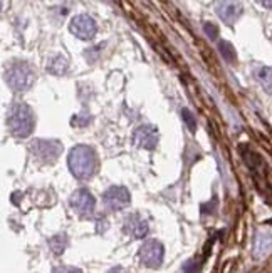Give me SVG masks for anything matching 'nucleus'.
Listing matches in <instances>:
<instances>
[{
    "label": "nucleus",
    "instance_id": "25",
    "mask_svg": "<svg viewBox=\"0 0 272 273\" xmlns=\"http://www.w3.org/2000/svg\"><path fill=\"white\" fill-rule=\"evenodd\" d=\"M262 6H264V7H272V2H262Z\"/></svg>",
    "mask_w": 272,
    "mask_h": 273
},
{
    "label": "nucleus",
    "instance_id": "8",
    "mask_svg": "<svg viewBox=\"0 0 272 273\" xmlns=\"http://www.w3.org/2000/svg\"><path fill=\"white\" fill-rule=\"evenodd\" d=\"M133 142L136 148H143V150L153 151L158 146V129L151 124H143L138 126L133 132Z\"/></svg>",
    "mask_w": 272,
    "mask_h": 273
},
{
    "label": "nucleus",
    "instance_id": "6",
    "mask_svg": "<svg viewBox=\"0 0 272 273\" xmlns=\"http://www.w3.org/2000/svg\"><path fill=\"white\" fill-rule=\"evenodd\" d=\"M131 201L130 191L125 186H111L104 191L103 194V203L104 206L111 212H119V210H125Z\"/></svg>",
    "mask_w": 272,
    "mask_h": 273
},
{
    "label": "nucleus",
    "instance_id": "16",
    "mask_svg": "<svg viewBox=\"0 0 272 273\" xmlns=\"http://www.w3.org/2000/svg\"><path fill=\"white\" fill-rule=\"evenodd\" d=\"M66 246H68V236L66 234H56L49 240V248L54 255H63Z\"/></svg>",
    "mask_w": 272,
    "mask_h": 273
},
{
    "label": "nucleus",
    "instance_id": "10",
    "mask_svg": "<svg viewBox=\"0 0 272 273\" xmlns=\"http://www.w3.org/2000/svg\"><path fill=\"white\" fill-rule=\"evenodd\" d=\"M123 230H125L126 234H130L133 238H145L148 234V223L140 214L131 213L123 222Z\"/></svg>",
    "mask_w": 272,
    "mask_h": 273
},
{
    "label": "nucleus",
    "instance_id": "19",
    "mask_svg": "<svg viewBox=\"0 0 272 273\" xmlns=\"http://www.w3.org/2000/svg\"><path fill=\"white\" fill-rule=\"evenodd\" d=\"M181 119L185 121V124L188 126V129L192 132L197 131V118H195V114L190 111V109H181Z\"/></svg>",
    "mask_w": 272,
    "mask_h": 273
},
{
    "label": "nucleus",
    "instance_id": "24",
    "mask_svg": "<svg viewBox=\"0 0 272 273\" xmlns=\"http://www.w3.org/2000/svg\"><path fill=\"white\" fill-rule=\"evenodd\" d=\"M108 273H126V272H125V268H121V266H114Z\"/></svg>",
    "mask_w": 272,
    "mask_h": 273
},
{
    "label": "nucleus",
    "instance_id": "14",
    "mask_svg": "<svg viewBox=\"0 0 272 273\" xmlns=\"http://www.w3.org/2000/svg\"><path fill=\"white\" fill-rule=\"evenodd\" d=\"M255 79L264 86V89L272 92V67H259L255 70Z\"/></svg>",
    "mask_w": 272,
    "mask_h": 273
},
{
    "label": "nucleus",
    "instance_id": "5",
    "mask_svg": "<svg viewBox=\"0 0 272 273\" xmlns=\"http://www.w3.org/2000/svg\"><path fill=\"white\" fill-rule=\"evenodd\" d=\"M165 248L158 240H146L140 248V260L148 268H158L163 263Z\"/></svg>",
    "mask_w": 272,
    "mask_h": 273
},
{
    "label": "nucleus",
    "instance_id": "22",
    "mask_svg": "<svg viewBox=\"0 0 272 273\" xmlns=\"http://www.w3.org/2000/svg\"><path fill=\"white\" fill-rule=\"evenodd\" d=\"M101 49H103V44L101 46H96V47H91V49L86 50V60L88 62H94V60H98V57L99 54H101Z\"/></svg>",
    "mask_w": 272,
    "mask_h": 273
},
{
    "label": "nucleus",
    "instance_id": "17",
    "mask_svg": "<svg viewBox=\"0 0 272 273\" xmlns=\"http://www.w3.org/2000/svg\"><path fill=\"white\" fill-rule=\"evenodd\" d=\"M242 156H244V161L247 162V166H249L250 170H257V168L264 166V161H262V158L257 154V152H254V151L242 150Z\"/></svg>",
    "mask_w": 272,
    "mask_h": 273
},
{
    "label": "nucleus",
    "instance_id": "21",
    "mask_svg": "<svg viewBox=\"0 0 272 273\" xmlns=\"http://www.w3.org/2000/svg\"><path fill=\"white\" fill-rule=\"evenodd\" d=\"M203 30H205V34H207V36L212 40H215L217 37H218V28H217V26L213 22H205L203 24Z\"/></svg>",
    "mask_w": 272,
    "mask_h": 273
},
{
    "label": "nucleus",
    "instance_id": "20",
    "mask_svg": "<svg viewBox=\"0 0 272 273\" xmlns=\"http://www.w3.org/2000/svg\"><path fill=\"white\" fill-rule=\"evenodd\" d=\"M183 273H202V263L197 260H188L183 265Z\"/></svg>",
    "mask_w": 272,
    "mask_h": 273
},
{
    "label": "nucleus",
    "instance_id": "15",
    "mask_svg": "<svg viewBox=\"0 0 272 273\" xmlns=\"http://www.w3.org/2000/svg\"><path fill=\"white\" fill-rule=\"evenodd\" d=\"M218 50H220V56L223 57V60L228 62V64H233V62L237 60V52L230 42L220 40L218 42Z\"/></svg>",
    "mask_w": 272,
    "mask_h": 273
},
{
    "label": "nucleus",
    "instance_id": "13",
    "mask_svg": "<svg viewBox=\"0 0 272 273\" xmlns=\"http://www.w3.org/2000/svg\"><path fill=\"white\" fill-rule=\"evenodd\" d=\"M272 248V240L267 233H257V238H255V245H254V252H255V256H264L267 252Z\"/></svg>",
    "mask_w": 272,
    "mask_h": 273
},
{
    "label": "nucleus",
    "instance_id": "12",
    "mask_svg": "<svg viewBox=\"0 0 272 273\" xmlns=\"http://www.w3.org/2000/svg\"><path fill=\"white\" fill-rule=\"evenodd\" d=\"M68 69H69V62L63 56H54L47 62V72L54 76H63L68 72Z\"/></svg>",
    "mask_w": 272,
    "mask_h": 273
},
{
    "label": "nucleus",
    "instance_id": "18",
    "mask_svg": "<svg viewBox=\"0 0 272 273\" xmlns=\"http://www.w3.org/2000/svg\"><path fill=\"white\" fill-rule=\"evenodd\" d=\"M91 121H93L91 114L83 111V112H79V114H76V116H73V119H71V126H74V128H86V126H89Z\"/></svg>",
    "mask_w": 272,
    "mask_h": 273
},
{
    "label": "nucleus",
    "instance_id": "11",
    "mask_svg": "<svg viewBox=\"0 0 272 273\" xmlns=\"http://www.w3.org/2000/svg\"><path fill=\"white\" fill-rule=\"evenodd\" d=\"M215 10H217V16L223 20V24L233 26L242 14V6L237 2H218L215 6Z\"/></svg>",
    "mask_w": 272,
    "mask_h": 273
},
{
    "label": "nucleus",
    "instance_id": "9",
    "mask_svg": "<svg viewBox=\"0 0 272 273\" xmlns=\"http://www.w3.org/2000/svg\"><path fill=\"white\" fill-rule=\"evenodd\" d=\"M71 206H73L81 216H89V214H93L94 208H96V200L93 198V194H91L88 190L81 188V190H76L73 196H71Z\"/></svg>",
    "mask_w": 272,
    "mask_h": 273
},
{
    "label": "nucleus",
    "instance_id": "4",
    "mask_svg": "<svg viewBox=\"0 0 272 273\" xmlns=\"http://www.w3.org/2000/svg\"><path fill=\"white\" fill-rule=\"evenodd\" d=\"M29 150L36 160L46 162V164H52L63 152V144L56 140H34L29 146Z\"/></svg>",
    "mask_w": 272,
    "mask_h": 273
},
{
    "label": "nucleus",
    "instance_id": "1",
    "mask_svg": "<svg viewBox=\"0 0 272 273\" xmlns=\"http://www.w3.org/2000/svg\"><path fill=\"white\" fill-rule=\"evenodd\" d=\"M68 164L71 173L78 180H91L98 170V156L93 148L79 144L71 150Z\"/></svg>",
    "mask_w": 272,
    "mask_h": 273
},
{
    "label": "nucleus",
    "instance_id": "2",
    "mask_svg": "<svg viewBox=\"0 0 272 273\" xmlns=\"http://www.w3.org/2000/svg\"><path fill=\"white\" fill-rule=\"evenodd\" d=\"M7 126L14 136L17 138L31 136L36 126V118L32 109L24 102L12 104L7 112Z\"/></svg>",
    "mask_w": 272,
    "mask_h": 273
},
{
    "label": "nucleus",
    "instance_id": "3",
    "mask_svg": "<svg viewBox=\"0 0 272 273\" xmlns=\"http://www.w3.org/2000/svg\"><path fill=\"white\" fill-rule=\"evenodd\" d=\"M36 74L32 67L27 62H12L6 70V80L9 88L17 90V92H24V90L31 89L34 84Z\"/></svg>",
    "mask_w": 272,
    "mask_h": 273
},
{
    "label": "nucleus",
    "instance_id": "23",
    "mask_svg": "<svg viewBox=\"0 0 272 273\" xmlns=\"http://www.w3.org/2000/svg\"><path fill=\"white\" fill-rule=\"evenodd\" d=\"M52 273H83L76 266H57Z\"/></svg>",
    "mask_w": 272,
    "mask_h": 273
},
{
    "label": "nucleus",
    "instance_id": "7",
    "mask_svg": "<svg viewBox=\"0 0 272 273\" xmlns=\"http://www.w3.org/2000/svg\"><path fill=\"white\" fill-rule=\"evenodd\" d=\"M69 30L74 34L76 37L83 40H91L98 32V26L96 20H94L91 16H86V14H79V16L73 17V20L69 24Z\"/></svg>",
    "mask_w": 272,
    "mask_h": 273
}]
</instances>
